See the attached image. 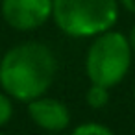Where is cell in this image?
Instances as JSON below:
<instances>
[{"instance_id":"1","label":"cell","mask_w":135,"mask_h":135,"mask_svg":"<svg viewBox=\"0 0 135 135\" xmlns=\"http://www.w3.org/2000/svg\"><path fill=\"white\" fill-rule=\"evenodd\" d=\"M57 74V57L52 48L39 41L11 46L0 57V85L19 102L43 96Z\"/></svg>"},{"instance_id":"2","label":"cell","mask_w":135,"mask_h":135,"mask_svg":"<svg viewBox=\"0 0 135 135\" xmlns=\"http://www.w3.org/2000/svg\"><path fill=\"white\" fill-rule=\"evenodd\" d=\"M118 0H52V21L69 37H96L118 21Z\"/></svg>"},{"instance_id":"3","label":"cell","mask_w":135,"mask_h":135,"mask_svg":"<svg viewBox=\"0 0 135 135\" xmlns=\"http://www.w3.org/2000/svg\"><path fill=\"white\" fill-rule=\"evenodd\" d=\"M133 50L128 35L109 30L93 39L85 54V74L91 83L102 87L118 85L129 72Z\"/></svg>"},{"instance_id":"4","label":"cell","mask_w":135,"mask_h":135,"mask_svg":"<svg viewBox=\"0 0 135 135\" xmlns=\"http://www.w3.org/2000/svg\"><path fill=\"white\" fill-rule=\"evenodd\" d=\"M0 15L17 32H33L52 19V0H2Z\"/></svg>"},{"instance_id":"5","label":"cell","mask_w":135,"mask_h":135,"mask_svg":"<svg viewBox=\"0 0 135 135\" xmlns=\"http://www.w3.org/2000/svg\"><path fill=\"white\" fill-rule=\"evenodd\" d=\"M28 115L41 129H45L48 133L63 131L70 124L69 107L61 100L50 98V96H45V94L28 102Z\"/></svg>"},{"instance_id":"6","label":"cell","mask_w":135,"mask_h":135,"mask_svg":"<svg viewBox=\"0 0 135 135\" xmlns=\"http://www.w3.org/2000/svg\"><path fill=\"white\" fill-rule=\"evenodd\" d=\"M107 102H109V89L96 85V83H91V87L85 93V104L93 109H102L107 105Z\"/></svg>"},{"instance_id":"7","label":"cell","mask_w":135,"mask_h":135,"mask_svg":"<svg viewBox=\"0 0 135 135\" xmlns=\"http://www.w3.org/2000/svg\"><path fill=\"white\" fill-rule=\"evenodd\" d=\"M70 135H115L107 126L98 122H83L72 129Z\"/></svg>"},{"instance_id":"8","label":"cell","mask_w":135,"mask_h":135,"mask_svg":"<svg viewBox=\"0 0 135 135\" xmlns=\"http://www.w3.org/2000/svg\"><path fill=\"white\" fill-rule=\"evenodd\" d=\"M13 117V104H11V96L6 94L4 91H0V128L6 126Z\"/></svg>"},{"instance_id":"9","label":"cell","mask_w":135,"mask_h":135,"mask_svg":"<svg viewBox=\"0 0 135 135\" xmlns=\"http://www.w3.org/2000/svg\"><path fill=\"white\" fill-rule=\"evenodd\" d=\"M118 4L131 15H135V0H118Z\"/></svg>"},{"instance_id":"10","label":"cell","mask_w":135,"mask_h":135,"mask_svg":"<svg viewBox=\"0 0 135 135\" xmlns=\"http://www.w3.org/2000/svg\"><path fill=\"white\" fill-rule=\"evenodd\" d=\"M128 39H129V45H131V50H133V56H135V26L131 28V32H129V35H128Z\"/></svg>"},{"instance_id":"11","label":"cell","mask_w":135,"mask_h":135,"mask_svg":"<svg viewBox=\"0 0 135 135\" xmlns=\"http://www.w3.org/2000/svg\"><path fill=\"white\" fill-rule=\"evenodd\" d=\"M46 135H56V133H46Z\"/></svg>"},{"instance_id":"12","label":"cell","mask_w":135,"mask_h":135,"mask_svg":"<svg viewBox=\"0 0 135 135\" xmlns=\"http://www.w3.org/2000/svg\"><path fill=\"white\" fill-rule=\"evenodd\" d=\"M0 135H4V133H0Z\"/></svg>"},{"instance_id":"13","label":"cell","mask_w":135,"mask_h":135,"mask_svg":"<svg viewBox=\"0 0 135 135\" xmlns=\"http://www.w3.org/2000/svg\"><path fill=\"white\" fill-rule=\"evenodd\" d=\"M133 94H135V91H133Z\"/></svg>"}]
</instances>
